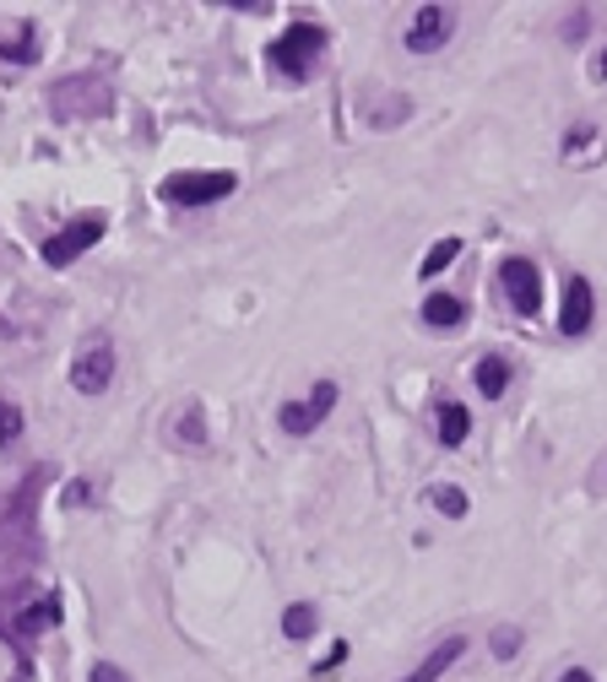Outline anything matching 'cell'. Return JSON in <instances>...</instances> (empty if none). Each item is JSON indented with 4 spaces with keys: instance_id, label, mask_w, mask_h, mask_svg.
<instances>
[{
    "instance_id": "obj_14",
    "label": "cell",
    "mask_w": 607,
    "mask_h": 682,
    "mask_svg": "<svg viewBox=\"0 0 607 682\" xmlns=\"http://www.w3.org/2000/svg\"><path fill=\"white\" fill-rule=\"evenodd\" d=\"M283 634H288V639H309V634H314V612H309L304 601L283 612Z\"/></svg>"
},
{
    "instance_id": "obj_18",
    "label": "cell",
    "mask_w": 607,
    "mask_h": 682,
    "mask_svg": "<svg viewBox=\"0 0 607 682\" xmlns=\"http://www.w3.org/2000/svg\"><path fill=\"white\" fill-rule=\"evenodd\" d=\"M515 650H521V634H515V629H499V634H493V656H504V661H510Z\"/></svg>"
},
{
    "instance_id": "obj_22",
    "label": "cell",
    "mask_w": 607,
    "mask_h": 682,
    "mask_svg": "<svg viewBox=\"0 0 607 682\" xmlns=\"http://www.w3.org/2000/svg\"><path fill=\"white\" fill-rule=\"evenodd\" d=\"M559 682H592V672H581V667H570V672H564V678Z\"/></svg>"
},
{
    "instance_id": "obj_7",
    "label": "cell",
    "mask_w": 607,
    "mask_h": 682,
    "mask_svg": "<svg viewBox=\"0 0 607 682\" xmlns=\"http://www.w3.org/2000/svg\"><path fill=\"white\" fill-rule=\"evenodd\" d=\"M592 314H597L592 282H586V276H570V282H564V314H559L564 336H586V331H592Z\"/></svg>"
},
{
    "instance_id": "obj_21",
    "label": "cell",
    "mask_w": 607,
    "mask_h": 682,
    "mask_svg": "<svg viewBox=\"0 0 607 682\" xmlns=\"http://www.w3.org/2000/svg\"><path fill=\"white\" fill-rule=\"evenodd\" d=\"M586 141H592V131L581 125V131H570V136H564V152H570V146H586Z\"/></svg>"
},
{
    "instance_id": "obj_13",
    "label": "cell",
    "mask_w": 607,
    "mask_h": 682,
    "mask_svg": "<svg viewBox=\"0 0 607 682\" xmlns=\"http://www.w3.org/2000/svg\"><path fill=\"white\" fill-rule=\"evenodd\" d=\"M455 255H461V239H440V244H435V250L424 255V266H418V276H424V282H435V276L445 272V266H451Z\"/></svg>"
},
{
    "instance_id": "obj_16",
    "label": "cell",
    "mask_w": 607,
    "mask_h": 682,
    "mask_svg": "<svg viewBox=\"0 0 607 682\" xmlns=\"http://www.w3.org/2000/svg\"><path fill=\"white\" fill-rule=\"evenodd\" d=\"M16 439H22V411L11 407V402H0V450L16 444Z\"/></svg>"
},
{
    "instance_id": "obj_12",
    "label": "cell",
    "mask_w": 607,
    "mask_h": 682,
    "mask_svg": "<svg viewBox=\"0 0 607 682\" xmlns=\"http://www.w3.org/2000/svg\"><path fill=\"white\" fill-rule=\"evenodd\" d=\"M466 433H472V411L461 407V402H445V407H440V444H451L455 450Z\"/></svg>"
},
{
    "instance_id": "obj_3",
    "label": "cell",
    "mask_w": 607,
    "mask_h": 682,
    "mask_svg": "<svg viewBox=\"0 0 607 682\" xmlns=\"http://www.w3.org/2000/svg\"><path fill=\"white\" fill-rule=\"evenodd\" d=\"M104 234H109V217H104V212H93V217H76V223H66V228H60V234H55V239L44 244V266H55V272H60V266H71V261H76L82 250H93V244H98Z\"/></svg>"
},
{
    "instance_id": "obj_6",
    "label": "cell",
    "mask_w": 607,
    "mask_h": 682,
    "mask_svg": "<svg viewBox=\"0 0 607 682\" xmlns=\"http://www.w3.org/2000/svg\"><path fill=\"white\" fill-rule=\"evenodd\" d=\"M336 407V385L325 380V385H314V396L309 402H288V407L277 411V422H283V433H294V439H304L309 428H320V417Z\"/></svg>"
},
{
    "instance_id": "obj_11",
    "label": "cell",
    "mask_w": 607,
    "mask_h": 682,
    "mask_svg": "<svg viewBox=\"0 0 607 682\" xmlns=\"http://www.w3.org/2000/svg\"><path fill=\"white\" fill-rule=\"evenodd\" d=\"M461 650H466V639H445V645H440V650H435V656H429V661H424V667H418L407 682H440L455 661H461Z\"/></svg>"
},
{
    "instance_id": "obj_17",
    "label": "cell",
    "mask_w": 607,
    "mask_h": 682,
    "mask_svg": "<svg viewBox=\"0 0 607 682\" xmlns=\"http://www.w3.org/2000/svg\"><path fill=\"white\" fill-rule=\"evenodd\" d=\"M342 661H347V639H336V645H331V650H325V661H320V667H314V678H331V672H336V667H342Z\"/></svg>"
},
{
    "instance_id": "obj_5",
    "label": "cell",
    "mask_w": 607,
    "mask_h": 682,
    "mask_svg": "<svg viewBox=\"0 0 607 682\" xmlns=\"http://www.w3.org/2000/svg\"><path fill=\"white\" fill-rule=\"evenodd\" d=\"M109 380H115V352H109V342H98V347L76 352L71 385H76L82 396H104V391H109Z\"/></svg>"
},
{
    "instance_id": "obj_15",
    "label": "cell",
    "mask_w": 607,
    "mask_h": 682,
    "mask_svg": "<svg viewBox=\"0 0 607 682\" xmlns=\"http://www.w3.org/2000/svg\"><path fill=\"white\" fill-rule=\"evenodd\" d=\"M429 504H435V510H445L451 521H461V515H466V493H461V488H451V482H445V488H435V493H429Z\"/></svg>"
},
{
    "instance_id": "obj_20",
    "label": "cell",
    "mask_w": 607,
    "mask_h": 682,
    "mask_svg": "<svg viewBox=\"0 0 607 682\" xmlns=\"http://www.w3.org/2000/svg\"><path fill=\"white\" fill-rule=\"evenodd\" d=\"M93 682H126V672L109 667V661H98V667H93Z\"/></svg>"
},
{
    "instance_id": "obj_19",
    "label": "cell",
    "mask_w": 607,
    "mask_h": 682,
    "mask_svg": "<svg viewBox=\"0 0 607 682\" xmlns=\"http://www.w3.org/2000/svg\"><path fill=\"white\" fill-rule=\"evenodd\" d=\"M55 618H60L55 607H33V612L22 618V629H33V634H38V623H55Z\"/></svg>"
},
{
    "instance_id": "obj_23",
    "label": "cell",
    "mask_w": 607,
    "mask_h": 682,
    "mask_svg": "<svg viewBox=\"0 0 607 682\" xmlns=\"http://www.w3.org/2000/svg\"><path fill=\"white\" fill-rule=\"evenodd\" d=\"M597 71H603V76H607V49H603V60H597Z\"/></svg>"
},
{
    "instance_id": "obj_10",
    "label": "cell",
    "mask_w": 607,
    "mask_h": 682,
    "mask_svg": "<svg viewBox=\"0 0 607 682\" xmlns=\"http://www.w3.org/2000/svg\"><path fill=\"white\" fill-rule=\"evenodd\" d=\"M472 380H477V391H483L488 402H499V396L510 391V363H504L499 352H488V358L472 363Z\"/></svg>"
},
{
    "instance_id": "obj_4",
    "label": "cell",
    "mask_w": 607,
    "mask_h": 682,
    "mask_svg": "<svg viewBox=\"0 0 607 682\" xmlns=\"http://www.w3.org/2000/svg\"><path fill=\"white\" fill-rule=\"evenodd\" d=\"M499 282H504V298H510V309L515 314H537L543 309V282H537V266L526 261V255H510L504 266H499Z\"/></svg>"
},
{
    "instance_id": "obj_1",
    "label": "cell",
    "mask_w": 607,
    "mask_h": 682,
    "mask_svg": "<svg viewBox=\"0 0 607 682\" xmlns=\"http://www.w3.org/2000/svg\"><path fill=\"white\" fill-rule=\"evenodd\" d=\"M239 190V179L234 174H217V168H206V174H168L163 184H157V195L168 201V206H206V201H223V195H234Z\"/></svg>"
},
{
    "instance_id": "obj_8",
    "label": "cell",
    "mask_w": 607,
    "mask_h": 682,
    "mask_svg": "<svg viewBox=\"0 0 607 682\" xmlns=\"http://www.w3.org/2000/svg\"><path fill=\"white\" fill-rule=\"evenodd\" d=\"M445 38H451V11H440V5H424L418 22L407 27V49L413 55H435Z\"/></svg>"
},
{
    "instance_id": "obj_9",
    "label": "cell",
    "mask_w": 607,
    "mask_h": 682,
    "mask_svg": "<svg viewBox=\"0 0 607 682\" xmlns=\"http://www.w3.org/2000/svg\"><path fill=\"white\" fill-rule=\"evenodd\" d=\"M461 320H466V303H461L455 292H429V298H424V325H435V331H461Z\"/></svg>"
},
{
    "instance_id": "obj_2",
    "label": "cell",
    "mask_w": 607,
    "mask_h": 682,
    "mask_svg": "<svg viewBox=\"0 0 607 682\" xmlns=\"http://www.w3.org/2000/svg\"><path fill=\"white\" fill-rule=\"evenodd\" d=\"M320 49H325V33H320L314 22H294V27H288V33L266 49V60H272V65H283L288 76H309Z\"/></svg>"
}]
</instances>
